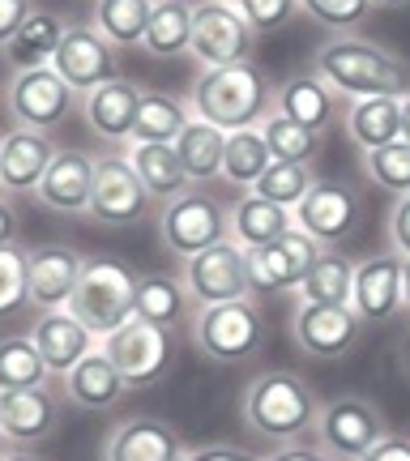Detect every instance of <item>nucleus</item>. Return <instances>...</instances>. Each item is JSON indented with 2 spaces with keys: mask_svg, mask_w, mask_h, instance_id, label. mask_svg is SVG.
Returning a JSON list of instances; mask_svg holds the SVG:
<instances>
[{
  "mask_svg": "<svg viewBox=\"0 0 410 461\" xmlns=\"http://www.w3.org/2000/svg\"><path fill=\"white\" fill-rule=\"evenodd\" d=\"M312 73L325 77L342 99H406L410 65L380 43H368L360 34H333L316 48Z\"/></svg>",
  "mask_w": 410,
  "mask_h": 461,
  "instance_id": "1",
  "label": "nucleus"
},
{
  "mask_svg": "<svg viewBox=\"0 0 410 461\" xmlns=\"http://www.w3.org/2000/svg\"><path fill=\"white\" fill-rule=\"evenodd\" d=\"M188 112L193 120H205L223 132L261 129L274 115V86L252 60L227 68H201L193 95H188Z\"/></svg>",
  "mask_w": 410,
  "mask_h": 461,
  "instance_id": "2",
  "label": "nucleus"
},
{
  "mask_svg": "<svg viewBox=\"0 0 410 461\" xmlns=\"http://www.w3.org/2000/svg\"><path fill=\"white\" fill-rule=\"evenodd\" d=\"M240 414H244L248 431H257L274 445H291V440H304L308 431H316L321 402L308 389V380L296 372H261L244 389Z\"/></svg>",
  "mask_w": 410,
  "mask_h": 461,
  "instance_id": "3",
  "label": "nucleus"
},
{
  "mask_svg": "<svg viewBox=\"0 0 410 461\" xmlns=\"http://www.w3.org/2000/svg\"><path fill=\"white\" fill-rule=\"evenodd\" d=\"M68 312L103 342L107 333H115L137 316V274L112 257H86L77 291L68 299Z\"/></svg>",
  "mask_w": 410,
  "mask_h": 461,
  "instance_id": "4",
  "label": "nucleus"
},
{
  "mask_svg": "<svg viewBox=\"0 0 410 461\" xmlns=\"http://www.w3.org/2000/svg\"><path fill=\"white\" fill-rule=\"evenodd\" d=\"M193 342L210 363H248L261 355L265 346V316L252 299H231V303H214L197 308L193 321Z\"/></svg>",
  "mask_w": 410,
  "mask_h": 461,
  "instance_id": "5",
  "label": "nucleus"
},
{
  "mask_svg": "<svg viewBox=\"0 0 410 461\" xmlns=\"http://www.w3.org/2000/svg\"><path fill=\"white\" fill-rule=\"evenodd\" d=\"M159 240H163V248L176 261H193L197 252L231 240V222L223 201L201 193V188H188L184 197L167 201L159 210Z\"/></svg>",
  "mask_w": 410,
  "mask_h": 461,
  "instance_id": "6",
  "label": "nucleus"
},
{
  "mask_svg": "<svg viewBox=\"0 0 410 461\" xmlns=\"http://www.w3.org/2000/svg\"><path fill=\"white\" fill-rule=\"evenodd\" d=\"M385 436H389L385 414L360 393L329 397L316 414V445L333 461H363Z\"/></svg>",
  "mask_w": 410,
  "mask_h": 461,
  "instance_id": "7",
  "label": "nucleus"
},
{
  "mask_svg": "<svg viewBox=\"0 0 410 461\" xmlns=\"http://www.w3.org/2000/svg\"><path fill=\"white\" fill-rule=\"evenodd\" d=\"M5 107H9L14 129L51 132L56 124H65L68 115H73L77 95L68 90V82L51 65L26 68V73H14V77H9V86H5Z\"/></svg>",
  "mask_w": 410,
  "mask_h": 461,
  "instance_id": "8",
  "label": "nucleus"
},
{
  "mask_svg": "<svg viewBox=\"0 0 410 461\" xmlns=\"http://www.w3.org/2000/svg\"><path fill=\"white\" fill-rule=\"evenodd\" d=\"M99 350L115 363V372L124 376L129 389H150L167 376L171 367V333L154 330L146 321L132 316L129 325H120L115 333H107L99 342Z\"/></svg>",
  "mask_w": 410,
  "mask_h": 461,
  "instance_id": "9",
  "label": "nucleus"
},
{
  "mask_svg": "<svg viewBox=\"0 0 410 461\" xmlns=\"http://www.w3.org/2000/svg\"><path fill=\"white\" fill-rule=\"evenodd\" d=\"M252 26L231 0H201L193 5V48L188 56H197L201 68H227L248 60L252 51Z\"/></svg>",
  "mask_w": 410,
  "mask_h": 461,
  "instance_id": "10",
  "label": "nucleus"
},
{
  "mask_svg": "<svg viewBox=\"0 0 410 461\" xmlns=\"http://www.w3.org/2000/svg\"><path fill=\"white\" fill-rule=\"evenodd\" d=\"M316 261H321V244L312 235H304L299 227H291L274 244L248 252V286H252V295L299 291V282L308 278V269Z\"/></svg>",
  "mask_w": 410,
  "mask_h": 461,
  "instance_id": "11",
  "label": "nucleus"
},
{
  "mask_svg": "<svg viewBox=\"0 0 410 461\" xmlns=\"http://www.w3.org/2000/svg\"><path fill=\"white\" fill-rule=\"evenodd\" d=\"M184 286L197 308H214V303H231V299H248V252L235 240L197 252L193 261H184Z\"/></svg>",
  "mask_w": 410,
  "mask_h": 461,
  "instance_id": "12",
  "label": "nucleus"
},
{
  "mask_svg": "<svg viewBox=\"0 0 410 461\" xmlns=\"http://www.w3.org/2000/svg\"><path fill=\"white\" fill-rule=\"evenodd\" d=\"M363 316L355 308H333V303H299L291 316V338L304 355L321 363L346 359L363 338Z\"/></svg>",
  "mask_w": 410,
  "mask_h": 461,
  "instance_id": "13",
  "label": "nucleus"
},
{
  "mask_svg": "<svg viewBox=\"0 0 410 461\" xmlns=\"http://www.w3.org/2000/svg\"><path fill=\"white\" fill-rule=\"evenodd\" d=\"M360 214H363V201L351 184L316 180L308 197L291 210V222L304 235H312L321 248H329V244H342L346 235L360 227Z\"/></svg>",
  "mask_w": 410,
  "mask_h": 461,
  "instance_id": "14",
  "label": "nucleus"
},
{
  "mask_svg": "<svg viewBox=\"0 0 410 461\" xmlns=\"http://www.w3.org/2000/svg\"><path fill=\"white\" fill-rule=\"evenodd\" d=\"M51 68L65 77L68 90H73L77 99H86L90 90H99L103 82H115V77H120V73H115V48L95 26H86V22H77V26L65 31Z\"/></svg>",
  "mask_w": 410,
  "mask_h": 461,
  "instance_id": "15",
  "label": "nucleus"
},
{
  "mask_svg": "<svg viewBox=\"0 0 410 461\" xmlns=\"http://www.w3.org/2000/svg\"><path fill=\"white\" fill-rule=\"evenodd\" d=\"M95 176H99V158L86 149H56L48 176L39 184V205L51 214H90V197H95Z\"/></svg>",
  "mask_w": 410,
  "mask_h": 461,
  "instance_id": "16",
  "label": "nucleus"
},
{
  "mask_svg": "<svg viewBox=\"0 0 410 461\" xmlns=\"http://www.w3.org/2000/svg\"><path fill=\"white\" fill-rule=\"evenodd\" d=\"M150 210V197L137 171L129 167L124 154L99 158V176H95V197H90V218L103 227H132L141 222Z\"/></svg>",
  "mask_w": 410,
  "mask_h": 461,
  "instance_id": "17",
  "label": "nucleus"
},
{
  "mask_svg": "<svg viewBox=\"0 0 410 461\" xmlns=\"http://www.w3.org/2000/svg\"><path fill=\"white\" fill-rule=\"evenodd\" d=\"M184 453L180 431L150 414L120 419L103 440V461H184Z\"/></svg>",
  "mask_w": 410,
  "mask_h": 461,
  "instance_id": "18",
  "label": "nucleus"
},
{
  "mask_svg": "<svg viewBox=\"0 0 410 461\" xmlns=\"http://www.w3.org/2000/svg\"><path fill=\"white\" fill-rule=\"evenodd\" d=\"M56 141L48 132L34 129H9L0 137V188L9 197H22V193H39V184L48 176L51 158H56Z\"/></svg>",
  "mask_w": 410,
  "mask_h": 461,
  "instance_id": "19",
  "label": "nucleus"
},
{
  "mask_svg": "<svg viewBox=\"0 0 410 461\" xmlns=\"http://www.w3.org/2000/svg\"><path fill=\"white\" fill-rule=\"evenodd\" d=\"M60 428V402L51 389H17V393H0V431L9 448H34L51 440Z\"/></svg>",
  "mask_w": 410,
  "mask_h": 461,
  "instance_id": "20",
  "label": "nucleus"
},
{
  "mask_svg": "<svg viewBox=\"0 0 410 461\" xmlns=\"http://www.w3.org/2000/svg\"><path fill=\"white\" fill-rule=\"evenodd\" d=\"M351 308L363 316V325H385L402 312V257L397 252L355 261Z\"/></svg>",
  "mask_w": 410,
  "mask_h": 461,
  "instance_id": "21",
  "label": "nucleus"
},
{
  "mask_svg": "<svg viewBox=\"0 0 410 461\" xmlns=\"http://www.w3.org/2000/svg\"><path fill=\"white\" fill-rule=\"evenodd\" d=\"M31 342L39 346V355H43V363H48V372L51 376H60V380H65L90 350H99V338L86 330L68 308L39 312V321L31 325Z\"/></svg>",
  "mask_w": 410,
  "mask_h": 461,
  "instance_id": "22",
  "label": "nucleus"
},
{
  "mask_svg": "<svg viewBox=\"0 0 410 461\" xmlns=\"http://www.w3.org/2000/svg\"><path fill=\"white\" fill-rule=\"evenodd\" d=\"M141 95L146 90L137 82H129V77H115V82H103L99 90H90L82 99V115H86V124H90V132L99 141H107V146H129Z\"/></svg>",
  "mask_w": 410,
  "mask_h": 461,
  "instance_id": "23",
  "label": "nucleus"
},
{
  "mask_svg": "<svg viewBox=\"0 0 410 461\" xmlns=\"http://www.w3.org/2000/svg\"><path fill=\"white\" fill-rule=\"evenodd\" d=\"M86 257L73 252L68 244H39L31 248V308L56 312L68 308V299L77 291Z\"/></svg>",
  "mask_w": 410,
  "mask_h": 461,
  "instance_id": "24",
  "label": "nucleus"
},
{
  "mask_svg": "<svg viewBox=\"0 0 410 461\" xmlns=\"http://www.w3.org/2000/svg\"><path fill=\"white\" fill-rule=\"evenodd\" d=\"M274 112L287 115V120H296L304 129L312 132H325L338 124V115H342V95L325 82V77H316V73H299V77H287V82L274 90Z\"/></svg>",
  "mask_w": 410,
  "mask_h": 461,
  "instance_id": "25",
  "label": "nucleus"
},
{
  "mask_svg": "<svg viewBox=\"0 0 410 461\" xmlns=\"http://www.w3.org/2000/svg\"><path fill=\"white\" fill-rule=\"evenodd\" d=\"M124 158H129V167L137 171V180H141V188H146L150 201H176L184 197L193 184H188V176H184V163L180 154H176V146H150V141H129V149H124Z\"/></svg>",
  "mask_w": 410,
  "mask_h": 461,
  "instance_id": "26",
  "label": "nucleus"
},
{
  "mask_svg": "<svg viewBox=\"0 0 410 461\" xmlns=\"http://www.w3.org/2000/svg\"><path fill=\"white\" fill-rule=\"evenodd\" d=\"M129 393L124 376L115 372V363L103 355V350H90L73 372L65 376V397L77 406V411H112L120 397Z\"/></svg>",
  "mask_w": 410,
  "mask_h": 461,
  "instance_id": "27",
  "label": "nucleus"
},
{
  "mask_svg": "<svg viewBox=\"0 0 410 461\" xmlns=\"http://www.w3.org/2000/svg\"><path fill=\"white\" fill-rule=\"evenodd\" d=\"M227 222H231V240L244 248V252H257V248L274 244L278 235H287V230L296 227L291 210H282V205L257 197V193H244V197L235 201Z\"/></svg>",
  "mask_w": 410,
  "mask_h": 461,
  "instance_id": "28",
  "label": "nucleus"
},
{
  "mask_svg": "<svg viewBox=\"0 0 410 461\" xmlns=\"http://www.w3.org/2000/svg\"><path fill=\"white\" fill-rule=\"evenodd\" d=\"M188 286L184 278H171V274H141L137 278V321H146L154 330H176L184 321H193L188 316Z\"/></svg>",
  "mask_w": 410,
  "mask_h": 461,
  "instance_id": "29",
  "label": "nucleus"
},
{
  "mask_svg": "<svg viewBox=\"0 0 410 461\" xmlns=\"http://www.w3.org/2000/svg\"><path fill=\"white\" fill-rule=\"evenodd\" d=\"M68 22L60 14H48V9H34L26 17V26L14 34V43L5 48L14 73H26V68H48L60 51V39H65Z\"/></svg>",
  "mask_w": 410,
  "mask_h": 461,
  "instance_id": "30",
  "label": "nucleus"
},
{
  "mask_svg": "<svg viewBox=\"0 0 410 461\" xmlns=\"http://www.w3.org/2000/svg\"><path fill=\"white\" fill-rule=\"evenodd\" d=\"M193 48V5L188 0H154V14L141 34V51L154 60H176Z\"/></svg>",
  "mask_w": 410,
  "mask_h": 461,
  "instance_id": "31",
  "label": "nucleus"
},
{
  "mask_svg": "<svg viewBox=\"0 0 410 461\" xmlns=\"http://www.w3.org/2000/svg\"><path fill=\"white\" fill-rule=\"evenodd\" d=\"M346 137L363 154L402 141V99H355L346 107Z\"/></svg>",
  "mask_w": 410,
  "mask_h": 461,
  "instance_id": "32",
  "label": "nucleus"
},
{
  "mask_svg": "<svg viewBox=\"0 0 410 461\" xmlns=\"http://www.w3.org/2000/svg\"><path fill=\"white\" fill-rule=\"evenodd\" d=\"M188 103L163 90H146L141 107H137V124H132V141H150V146H176L180 132L188 129Z\"/></svg>",
  "mask_w": 410,
  "mask_h": 461,
  "instance_id": "33",
  "label": "nucleus"
},
{
  "mask_svg": "<svg viewBox=\"0 0 410 461\" xmlns=\"http://www.w3.org/2000/svg\"><path fill=\"white\" fill-rule=\"evenodd\" d=\"M176 154L184 163L188 184H210L223 176V154H227V132L205 124V120H188V129L176 141Z\"/></svg>",
  "mask_w": 410,
  "mask_h": 461,
  "instance_id": "34",
  "label": "nucleus"
},
{
  "mask_svg": "<svg viewBox=\"0 0 410 461\" xmlns=\"http://www.w3.org/2000/svg\"><path fill=\"white\" fill-rule=\"evenodd\" d=\"M51 380L48 363L31 342V333H9L0 338V393H17V389H43Z\"/></svg>",
  "mask_w": 410,
  "mask_h": 461,
  "instance_id": "35",
  "label": "nucleus"
},
{
  "mask_svg": "<svg viewBox=\"0 0 410 461\" xmlns=\"http://www.w3.org/2000/svg\"><path fill=\"white\" fill-rule=\"evenodd\" d=\"M150 14H154V0H95L90 26H95L112 48H141Z\"/></svg>",
  "mask_w": 410,
  "mask_h": 461,
  "instance_id": "36",
  "label": "nucleus"
},
{
  "mask_svg": "<svg viewBox=\"0 0 410 461\" xmlns=\"http://www.w3.org/2000/svg\"><path fill=\"white\" fill-rule=\"evenodd\" d=\"M274 167V154L265 146L261 129H240L227 132V154H223V180H231L235 188H257L265 171Z\"/></svg>",
  "mask_w": 410,
  "mask_h": 461,
  "instance_id": "37",
  "label": "nucleus"
},
{
  "mask_svg": "<svg viewBox=\"0 0 410 461\" xmlns=\"http://www.w3.org/2000/svg\"><path fill=\"white\" fill-rule=\"evenodd\" d=\"M351 286H355V261H346L338 252H321V261L312 265L308 278L299 282V303L351 308Z\"/></svg>",
  "mask_w": 410,
  "mask_h": 461,
  "instance_id": "38",
  "label": "nucleus"
},
{
  "mask_svg": "<svg viewBox=\"0 0 410 461\" xmlns=\"http://www.w3.org/2000/svg\"><path fill=\"white\" fill-rule=\"evenodd\" d=\"M261 137L278 163H312L316 149H321V132L304 129V124H296V120H287L278 112L261 124Z\"/></svg>",
  "mask_w": 410,
  "mask_h": 461,
  "instance_id": "39",
  "label": "nucleus"
},
{
  "mask_svg": "<svg viewBox=\"0 0 410 461\" xmlns=\"http://www.w3.org/2000/svg\"><path fill=\"white\" fill-rule=\"evenodd\" d=\"M312 184H316L312 163H278V158H274V167L257 180L252 193L265 201H274V205H282V210H296L299 201L312 193Z\"/></svg>",
  "mask_w": 410,
  "mask_h": 461,
  "instance_id": "40",
  "label": "nucleus"
},
{
  "mask_svg": "<svg viewBox=\"0 0 410 461\" xmlns=\"http://www.w3.org/2000/svg\"><path fill=\"white\" fill-rule=\"evenodd\" d=\"M363 171H368V180L377 184L380 193L406 197L410 193V141H389V146H380V149H368L363 154Z\"/></svg>",
  "mask_w": 410,
  "mask_h": 461,
  "instance_id": "41",
  "label": "nucleus"
},
{
  "mask_svg": "<svg viewBox=\"0 0 410 461\" xmlns=\"http://www.w3.org/2000/svg\"><path fill=\"white\" fill-rule=\"evenodd\" d=\"M31 303V248H0V321Z\"/></svg>",
  "mask_w": 410,
  "mask_h": 461,
  "instance_id": "42",
  "label": "nucleus"
},
{
  "mask_svg": "<svg viewBox=\"0 0 410 461\" xmlns=\"http://www.w3.org/2000/svg\"><path fill=\"white\" fill-rule=\"evenodd\" d=\"M299 9H304L312 22L329 26V31L351 34L355 26L368 22V14H372L377 5H372V0H299Z\"/></svg>",
  "mask_w": 410,
  "mask_h": 461,
  "instance_id": "43",
  "label": "nucleus"
},
{
  "mask_svg": "<svg viewBox=\"0 0 410 461\" xmlns=\"http://www.w3.org/2000/svg\"><path fill=\"white\" fill-rule=\"evenodd\" d=\"M252 31H278L299 14V0H231Z\"/></svg>",
  "mask_w": 410,
  "mask_h": 461,
  "instance_id": "44",
  "label": "nucleus"
},
{
  "mask_svg": "<svg viewBox=\"0 0 410 461\" xmlns=\"http://www.w3.org/2000/svg\"><path fill=\"white\" fill-rule=\"evenodd\" d=\"M31 14H34V0H0V48L14 43V34L26 26Z\"/></svg>",
  "mask_w": 410,
  "mask_h": 461,
  "instance_id": "45",
  "label": "nucleus"
},
{
  "mask_svg": "<svg viewBox=\"0 0 410 461\" xmlns=\"http://www.w3.org/2000/svg\"><path fill=\"white\" fill-rule=\"evenodd\" d=\"M389 240H394V252L402 261H410V193L397 197L394 214H389Z\"/></svg>",
  "mask_w": 410,
  "mask_h": 461,
  "instance_id": "46",
  "label": "nucleus"
},
{
  "mask_svg": "<svg viewBox=\"0 0 410 461\" xmlns=\"http://www.w3.org/2000/svg\"><path fill=\"white\" fill-rule=\"evenodd\" d=\"M261 461H333L321 445H308V440H291V445H278L269 457Z\"/></svg>",
  "mask_w": 410,
  "mask_h": 461,
  "instance_id": "47",
  "label": "nucleus"
},
{
  "mask_svg": "<svg viewBox=\"0 0 410 461\" xmlns=\"http://www.w3.org/2000/svg\"><path fill=\"white\" fill-rule=\"evenodd\" d=\"M184 461H261V457L248 453V448H235V445H205V448L184 453Z\"/></svg>",
  "mask_w": 410,
  "mask_h": 461,
  "instance_id": "48",
  "label": "nucleus"
},
{
  "mask_svg": "<svg viewBox=\"0 0 410 461\" xmlns=\"http://www.w3.org/2000/svg\"><path fill=\"white\" fill-rule=\"evenodd\" d=\"M363 461H410V436H394V431H389Z\"/></svg>",
  "mask_w": 410,
  "mask_h": 461,
  "instance_id": "49",
  "label": "nucleus"
},
{
  "mask_svg": "<svg viewBox=\"0 0 410 461\" xmlns=\"http://www.w3.org/2000/svg\"><path fill=\"white\" fill-rule=\"evenodd\" d=\"M17 230H22V222H17V210H14V201H9V193L0 188V248L17 244Z\"/></svg>",
  "mask_w": 410,
  "mask_h": 461,
  "instance_id": "50",
  "label": "nucleus"
},
{
  "mask_svg": "<svg viewBox=\"0 0 410 461\" xmlns=\"http://www.w3.org/2000/svg\"><path fill=\"white\" fill-rule=\"evenodd\" d=\"M0 461H48V457H39L34 448H9V453H5Z\"/></svg>",
  "mask_w": 410,
  "mask_h": 461,
  "instance_id": "51",
  "label": "nucleus"
},
{
  "mask_svg": "<svg viewBox=\"0 0 410 461\" xmlns=\"http://www.w3.org/2000/svg\"><path fill=\"white\" fill-rule=\"evenodd\" d=\"M402 308L410 312V261H402Z\"/></svg>",
  "mask_w": 410,
  "mask_h": 461,
  "instance_id": "52",
  "label": "nucleus"
},
{
  "mask_svg": "<svg viewBox=\"0 0 410 461\" xmlns=\"http://www.w3.org/2000/svg\"><path fill=\"white\" fill-rule=\"evenodd\" d=\"M402 141H410V95L402 99Z\"/></svg>",
  "mask_w": 410,
  "mask_h": 461,
  "instance_id": "53",
  "label": "nucleus"
},
{
  "mask_svg": "<svg viewBox=\"0 0 410 461\" xmlns=\"http://www.w3.org/2000/svg\"><path fill=\"white\" fill-rule=\"evenodd\" d=\"M372 5H380V9H406L410 0H372Z\"/></svg>",
  "mask_w": 410,
  "mask_h": 461,
  "instance_id": "54",
  "label": "nucleus"
},
{
  "mask_svg": "<svg viewBox=\"0 0 410 461\" xmlns=\"http://www.w3.org/2000/svg\"><path fill=\"white\" fill-rule=\"evenodd\" d=\"M5 453H9V440H5V431H0V457H5Z\"/></svg>",
  "mask_w": 410,
  "mask_h": 461,
  "instance_id": "55",
  "label": "nucleus"
}]
</instances>
